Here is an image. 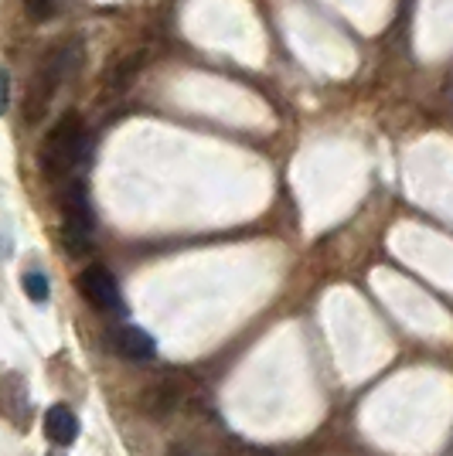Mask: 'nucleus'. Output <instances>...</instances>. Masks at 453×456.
Wrapping results in <instances>:
<instances>
[{"instance_id": "obj_1", "label": "nucleus", "mask_w": 453, "mask_h": 456, "mask_svg": "<svg viewBox=\"0 0 453 456\" xmlns=\"http://www.w3.org/2000/svg\"><path fill=\"white\" fill-rule=\"evenodd\" d=\"M86 147V130H82V119L76 113L62 116L55 126L48 130L45 143H41V171L45 177H65L78 164Z\"/></svg>"}, {"instance_id": "obj_2", "label": "nucleus", "mask_w": 453, "mask_h": 456, "mask_svg": "<svg viewBox=\"0 0 453 456\" xmlns=\"http://www.w3.org/2000/svg\"><path fill=\"white\" fill-rule=\"evenodd\" d=\"M93 228L95 218L89 208V198H86V184L76 181L65 191V222H62V239L69 246V256H82L93 246Z\"/></svg>"}, {"instance_id": "obj_3", "label": "nucleus", "mask_w": 453, "mask_h": 456, "mask_svg": "<svg viewBox=\"0 0 453 456\" xmlns=\"http://www.w3.org/2000/svg\"><path fill=\"white\" fill-rule=\"evenodd\" d=\"M78 293L86 297V304L99 310V314H119L123 310V297L116 286L113 273L106 266H89L78 273Z\"/></svg>"}, {"instance_id": "obj_4", "label": "nucleus", "mask_w": 453, "mask_h": 456, "mask_svg": "<svg viewBox=\"0 0 453 456\" xmlns=\"http://www.w3.org/2000/svg\"><path fill=\"white\" fill-rule=\"evenodd\" d=\"M69 76V58L65 52H55V55L45 61V69H41V76L35 78V89H31V99H28V119L35 123L41 113H45V106H48V99L55 95L58 82Z\"/></svg>"}, {"instance_id": "obj_5", "label": "nucleus", "mask_w": 453, "mask_h": 456, "mask_svg": "<svg viewBox=\"0 0 453 456\" xmlns=\"http://www.w3.org/2000/svg\"><path fill=\"white\" fill-rule=\"evenodd\" d=\"M113 347L123 358H130V362H151L153 354H157V341H153L147 330H140L136 323H119V327H113Z\"/></svg>"}, {"instance_id": "obj_6", "label": "nucleus", "mask_w": 453, "mask_h": 456, "mask_svg": "<svg viewBox=\"0 0 453 456\" xmlns=\"http://www.w3.org/2000/svg\"><path fill=\"white\" fill-rule=\"evenodd\" d=\"M45 436L52 439L55 446H72L78 439V416L69 409V405H52L45 412Z\"/></svg>"}, {"instance_id": "obj_7", "label": "nucleus", "mask_w": 453, "mask_h": 456, "mask_svg": "<svg viewBox=\"0 0 453 456\" xmlns=\"http://www.w3.org/2000/svg\"><path fill=\"white\" fill-rule=\"evenodd\" d=\"M177 405H181V388H177L174 381H157L153 388L144 392V412L153 419L170 416Z\"/></svg>"}, {"instance_id": "obj_8", "label": "nucleus", "mask_w": 453, "mask_h": 456, "mask_svg": "<svg viewBox=\"0 0 453 456\" xmlns=\"http://www.w3.org/2000/svg\"><path fill=\"white\" fill-rule=\"evenodd\" d=\"M11 385H14V395L7 399V395H0V416L14 419L21 429L28 426V392H24V381L18 379V375H11Z\"/></svg>"}, {"instance_id": "obj_9", "label": "nucleus", "mask_w": 453, "mask_h": 456, "mask_svg": "<svg viewBox=\"0 0 453 456\" xmlns=\"http://www.w3.org/2000/svg\"><path fill=\"white\" fill-rule=\"evenodd\" d=\"M21 289H24L28 300H35V304H48V297H52V283H48V276H45L41 269H28V273L21 276Z\"/></svg>"}, {"instance_id": "obj_10", "label": "nucleus", "mask_w": 453, "mask_h": 456, "mask_svg": "<svg viewBox=\"0 0 453 456\" xmlns=\"http://www.w3.org/2000/svg\"><path fill=\"white\" fill-rule=\"evenodd\" d=\"M24 11L35 20H48L58 11V0H24Z\"/></svg>"}, {"instance_id": "obj_11", "label": "nucleus", "mask_w": 453, "mask_h": 456, "mask_svg": "<svg viewBox=\"0 0 453 456\" xmlns=\"http://www.w3.org/2000/svg\"><path fill=\"white\" fill-rule=\"evenodd\" d=\"M7 102H11V76L0 69V116L7 113Z\"/></svg>"}, {"instance_id": "obj_12", "label": "nucleus", "mask_w": 453, "mask_h": 456, "mask_svg": "<svg viewBox=\"0 0 453 456\" xmlns=\"http://www.w3.org/2000/svg\"><path fill=\"white\" fill-rule=\"evenodd\" d=\"M52 456H62V453H52Z\"/></svg>"}]
</instances>
